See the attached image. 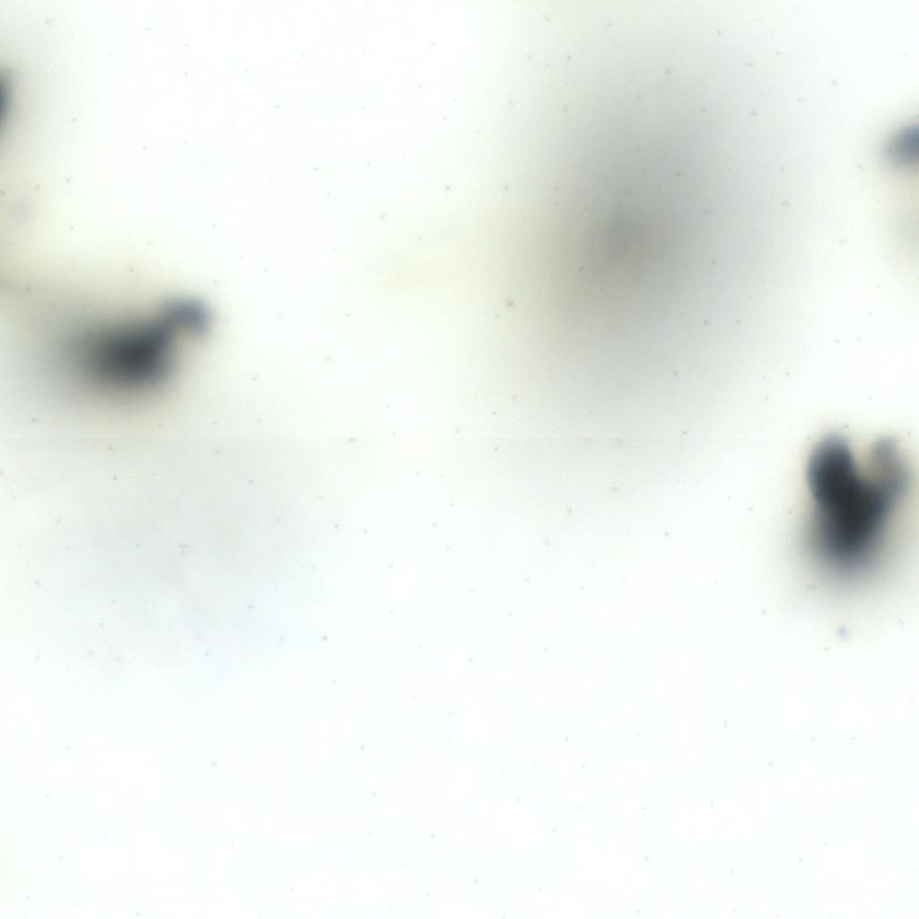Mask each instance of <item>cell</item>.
Instances as JSON below:
<instances>
[{
    "instance_id": "cell-1",
    "label": "cell",
    "mask_w": 919,
    "mask_h": 919,
    "mask_svg": "<svg viewBox=\"0 0 919 919\" xmlns=\"http://www.w3.org/2000/svg\"><path fill=\"white\" fill-rule=\"evenodd\" d=\"M811 512L807 543L834 576L857 578L884 555L912 485L897 442H875L863 461L839 435L824 439L808 463Z\"/></svg>"
}]
</instances>
